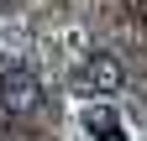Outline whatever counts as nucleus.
Instances as JSON below:
<instances>
[{
  "instance_id": "1",
  "label": "nucleus",
  "mask_w": 147,
  "mask_h": 141,
  "mask_svg": "<svg viewBox=\"0 0 147 141\" xmlns=\"http://www.w3.org/2000/svg\"><path fill=\"white\" fill-rule=\"evenodd\" d=\"M42 110V78L26 63H5L0 68V115L5 120H26Z\"/></svg>"
},
{
  "instance_id": "2",
  "label": "nucleus",
  "mask_w": 147,
  "mask_h": 141,
  "mask_svg": "<svg viewBox=\"0 0 147 141\" xmlns=\"http://www.w3.org/2000/svg\"><path fill=\"white\" fill-rule=\"evenodd\" d=\"M68 84L79 94H121L126 89V63L116 58V52H89V58H79L74 63V73H68Z\"/></svg>"
},
{
  "instance_id": "3",
  "label": "nucleus",
  "mask_w": 147,
  "mask_h": 141,
  "mask_svg": "<svg viewBox=\"0 0 147 141\" xmlns=\"http://www.w3.org/2000/svg\"><path fill=\"white\" fill-rule=\"evenodd\" d=\"M89 131H100L105 141H121V131H116V120H110L105 110H95V115H89Z\"/></svg>"
}]
</instances>
